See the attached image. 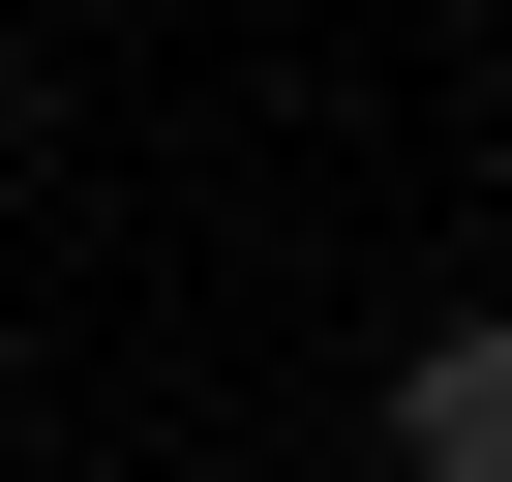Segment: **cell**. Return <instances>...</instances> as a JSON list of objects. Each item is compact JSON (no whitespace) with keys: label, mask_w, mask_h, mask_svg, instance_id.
Here are the masks:
<instances>
[{"label":"cell","mask_w":512,"mask_h":482,"mask_svg":"<svg viewBox=\"0 0 512 482\" xmlns=\"http://www.w3.org/2000/svg\"><path fill=\"white\" fill-rule=\"evenodd\" d=\"M392 482H512V332H422L392 362Z\"/></svg>","instance_id":"1"}]
</instances>
